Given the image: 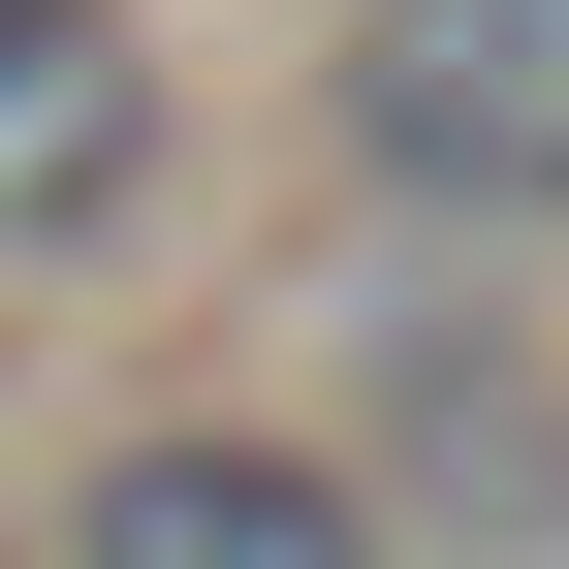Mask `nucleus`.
Segmentation results:
<instances>
[{"mask_svg": "<svg viewBox=\"0 0 569 569\" xmlns=\"http://www.w3.org/2000/svg\"><path fill=\"white\" fill-rule=\"evenodd\" d=\"M380 538L569 569V380H538V317H380Z\"/></svg>", "mask_w": 569, "mask_h": 569, "instance_id": "obj_2", "label": "nucleus"}, {"mask_svg": "<svg viewBox=\"0 0 569 569\" xmlns=\"http://www.w3.org/2000/svg\"><path fill=\"white\" fill-rule=\"evenodd\" d=\"M159 190V32L127 0H0V253H96Z\"/></svg>", "mask_w": 569, "mask_h": 569, "instance_id": "obj_3", "label": "nucleus"}, {"mask_svg": "<svg viewBox=\"0 0 569 569\" xmlns=\"http://www.w3.org/2000/svg\"><path fill=\"white\" fill-rule=\"evenodd\" d=\"M348 159L443 222H569V0H380L348 32Z\"/></svg>", "mask_w": 569, "mask_h": 569, "instance_id": "obj_1", "label": "nucleus"}, {"mask_svg": "<svg viewBox=\"0 0 569 569\" xmlns=\"http://www.w3.org/2000/svg\"><path fill=\"white\" fill-rule=\"evenodd\" d=\"M63 569H411V538L348 507L317 443H222V411H190V443H127L96 507H63Z\"/></svg>", "mask_w": 569, "mask_h": 569, "instance_id": "obj_4", "label": "nucleus"}]
</instances>
